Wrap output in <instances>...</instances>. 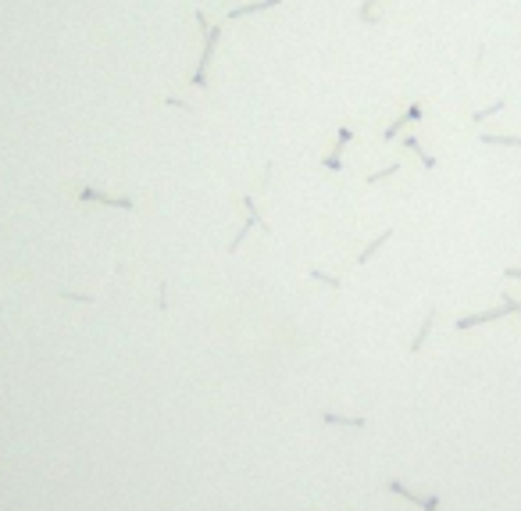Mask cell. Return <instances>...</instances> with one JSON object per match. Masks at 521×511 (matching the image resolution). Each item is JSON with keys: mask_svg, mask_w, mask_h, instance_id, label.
Instances as JSON below:
<instances>
[{"mask_svg": "<svg viewBox=\"0 0 521 511\" xmlns=\"http://www.w3.org/2000/svg\"><path fill=\"white\" fill-rule=\"evenodd\" d=\"M204 33H207V40H204V54H200V65H197V72H193V79H190L197 89L207 86V68H211V61H214V50H218V43H222V25H207Z\"/></svg>", "mask_w": 521, "mask_h": 511, "instance_id": "6da1fadb", "label": "cell"}, {"mask_svg": "<svg viewBox=\"0 0 521 511\" xmlns=\"http://www.w3.org/2000/svg\"><path fill=\"white\" fill-rule=\"evenodd\" d=\"M243 207H247V222H243V229L232 236L229 254H236V251H239V244L247 239V232H250V229H257V225H261L264 232H271V229H268V222H264V219H261V212H257V200H254V197H243Z\"/></svg>", "mask_w": 521, "mask_h": 511, "instance_id": "7a4b0ae2", "label": "cell"}, {"mask_svg": "<svg viewBox=\"0 0 521 511\" xmlns=\"http://www.w3.org/2000/svg\"><path fill=\"white\" fill-rule=\"evenodd\" d=\"M386 490L396 494V497H404V501H411V504H418L421 511H439V497H436V494H432V497H421V494H414L411 487H404L400 479H389Z\"/></svg>", "mask_w": 521, "mask_h": 511, "instance_id": "3957f363", "label": "cell"}, {"mask_svg": "<svg viewBox=\"0 0 521 511\" xmlns=\"http://www.w3.org/2000/svg\"><path fill=\"white\" fill-rule=\"evenodd\" d=\"M79 200H93V204H107V207H121V212H133L136 207V200L133 197H111V193H104V190H97V186H82L79 190Z\"/></svg>", "mask_w": 521, "mask_h": 511, "instance_id": "277c9868", "label": "cell"}, {"mask_svg": "<svg viewBox=\"0 0 521 511\" xmlns=\"http://www.w3.org/2000/svg\"><path fill=\"white\" fill-rule=\"evenodd\" d=\"M497 318H504V308H485V311H471V315H461L453 325L461 329H475V325H485V322H497Z\"/></svg>", "mask_w": 521, "mask_h": 511, "instance_id": "5b68a950", "label": "cell"}, {"mask_svg": "<svg viewBox=\"0 0 521 511\" xmlns=\"http://www.w3.org/2000/svg\"><path fill=\"white\" fill-rule=\"evenodd\" d=\"M421 118H425V114H421V104H418V101H414V104H407V111H404L400 118H396L393 126H386L382 140H396V133H400V129H404L407 122H421Z\"/></svg>", "mask_w": 521, "mask_h": 511, "instance_id": "8992f818", "label": "cell"}, {"mask_svg": "<svg viewBox=\"0 0 521 511\" xmlns=\"http://www.w3.org/2000/svg\"><path fill=\"white\" fill-rule=\"evenodd\" d=\"M322 422L325 426H350V429H364L368 418L364 415H335V411H322Z\"/></svg>", "mask_w": 521, "mask_h": 511, "instance_id": "52a82bcc", "label": "cell"}, {"mask_svg": "<svg viewBox=\"0 0 521 511\" xmlns=\"http://www.w3.org/2000/svg\"><path fill=\"white\" fill-rule=\"evenodd\" d=\"M282 0H250V4H239L229 11V18H247V15H257V11H268V8H279Z\"/></svg>", "mask_w": 521, "mask_h": 511, "instance_id": "ba28073f", "label": "cell"}, {"mask_svg": "<svg viewBox=\"0 0 521 511\" xmlns=\"http://www.w3.org/2000/svg\"><path fill=\"white\" fill-rule=\"evenodd\" d=\"M432 325H436V308L428 311L425 318H421V325H418V333H414V340H411V354H418L421 347H425V340H428V333H432Z\"/></svg>", "mask_w": 521, "mask_h": 511, "instance_id": "9c48e42d", "label": "cell"}, {"mask_svg": "<svg viewBox=\"0 0 521 511\" xmlns=\"http://www.w3.org/2000/svg\"><path fill=\"white\" fill-rule=\"evenodd\" d=\"M389 239H393V229H382V232H379V236L372 239V244H368V247H364V251L357 254V265H368V261H372V258H375V254L382 251V244H389Z\"/></svg>", "mask_w": 521, "mask_h": 511, "instance_id": "30bf717a", "label": "cell"}, {"mask_svg": "<svg viewBox=\"0 0 521 511\" xmlns=\"http://www.w3.org/2000/svg\"><path fill=\"white\" fill-rule=\"evenodd\" d=\"M354 140V129L350 126H340V129H335V143H332V154L329 158H335V161H343L340 154H343V150H347V143Z\"/></svg>", "mask_w": 521, "mask_h": 511, "instance_id": "8fae6325", "label": "cell"}, {"mask_svg": "<svg viewBox=\"0 0 521 511\" xmlns=\"http://www.w3.org/2000/svg\"><path fill=\"white\" fill-rule=\"evenodd\" d=\"M404 147H407V150H414V154L421 158V165H425L428 172L436 168V158H432V154H425V150H421V140H418V136H404Z\"/></svg>", "mask_w": 521, "mask_h": 511, "instance_id": "7c38bea8", "label": "cell"}, {"mask_svg": "<svg viewBox=\"0 0 521 511\" xmlns=\"http://www.w3.org/2000/svg\"><path fill=\"white\" fill-rule=\"evenodd\" d=\"M504 108H507V97H500V101H493V104H489V108H478V111L471 114V122H475V126H482V122H485V118H493V114H497V111H504Z\"/></svg>", "mask_w": 521, "mask_h": 511, "instance_id": "4fadbf2b", "label": "cell"}, {"mask_svg": "<svg viewBox=\"0 0 521 511\" xmlns=\"http://www.w3.org/2000/svg\"><path fill=\"white\" fill-rule=\"evenodd\" d=\"M357 15H361V22H379L382 18V4H379V0H364Z\"/></svg>", "mask_w": 521, "mask_h": 511, "instance_id": "5bb4252c", "label": "cell"}, {"mask_svg": "<svg viewBox=\"0 0 521 511\" xmlns=\"http://www.w3.org/2000/svg\"><path fill=\"white\" fill-rule=\"evenodd\" d=\"M482 143H489V147H521V136H497V133H482Z\"/></svg>", "mask_w": 521, "mask_h": 511, "instance_id": "9a60e30c", "label": "cell"}, {"mask_svg": "<svg viewBox=\"0 0 521 511\" xmlns=\"http://www.w3.org/2000/svg\"><path fill=\"white\" fill-rule=\"evenodd\" d=\"M500 308H504V315H518L521 318V300L514 293H507V290L500 293Z\"/></svg>", "mask_w": 521, "mask_h": 511, "instance_id": "2e32d148", "label": "cell"}, {"mask_svg": "<svg viewBox=\"0 0 521 511\" xmlns=\"http://www.w3.org/2000/svg\"><path fill=\"white\" fill-rule=\"evenodd\" d=\"M311 279H318V283H325V286H332V290H343V279H340V276H329L325 268H311Z\"/></svg>", "mask_w": 521, "mask_h": 511, "instance_id": "e0dca14e", "label": "cell"}, {"mask_svg": "<svg viewBox=\"0 0 521 511\" xmlns=\"http://www.w3.org/2000/svg\"><path fill=\"white\" fill-rule=\"evenodd\" d=\"M396 172H404V165H400V161H396V165H386L382 172H372V175H368V183L375 186V183H382V179H389V175H396Z\"/></svg>", "mask_w": 521, "mask_h": 511, "instance_id": "ac0fdd59", "label": "cell"}, {"mask_svg": "<svg viewBox=\"0 0 521 511\" xmlns=\"http://www.w3.org/2000/svg\"><path fill=\"white\" fill-rule=\"evenodd\" d=\"M322 165H325L329 172H343V161H335V158H329V154L322 158Z\"/></svg>", "mask_w": 521, "mask_h": 511, "instance_id": "d6986e66", "label": "cell"}, {"mask_svg": "<svg viewBox=\"0 0 521 511\" xmlns=\"http://www.w3.org/2000/svg\"><path fill=\"white\" fill-rule=\"evenodd\" d=\"M504 279H521V268H504Z\"/></svg>", "mask_w": 521, "mask_h": 511, "instance_id": "ffe728a7", "label": "cell"}]
</instances>
